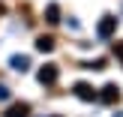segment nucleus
<instances>
[{
	"mask_svg": "<svg viewBox=\"0 0 123 117\" xmlns=\"http://www.w3.org/2000/svg\"><path fill=\"white\" fill-rule=\"evenodd\" d=\"M114 30H117V18H114V15H102L99 27H96L99 39H111V36H114Z\"/></svg>",
	"mask_w": 123,
	"mask_h": 117,
	"instance_id": "obj_1",
	"label": "nucleus"
},
{
	"mask_svg": "<svg viewBox=\"0 0 123 117\" xmlns=\"http://www.w3.org/2000/svg\"><path fill=\"white\" fill-rule=\"evenodd\" d=\"M99 102H105V105H114V102H120V87L117 84H105L102 87V93L96 96Z\"/></svg>",
	"mask_w": 123,
	"mask_h": 117,
	"instance_id": "obj_2",
	"label": "nucleus"
},
{
	"mask_svg": "<svg viewBox=\"0 0 123 117\" xmlns=\"http://www.w3.org/2000/svg\"><path fill=\"white\" fill-rule=\"evenodd\" d=\"M36 78H39V84H54V81L60 78V69H57L54 63H48V66H42V69H39V75H36Z\"/></svg>",
	"mask_w": 123,
	"mask_h": 117,
	"instance_id": "obj_3",
	"label": "nucleus"
},
{
	"mask_svg": "<svg viewBox=\"0 0 123 117\" xmlns=\"http://www.w3.org/2000/svg\"><path fill=\"white\" fill-rule=\"evenodd\" d=\"M75 96H78V99H84V102H93V99H96V96H99V93H96V90L90 87V84L78 81V84H75Z\"/></svg>",
	"mask_w": 123,
	"mask_h": 117,
	"instance_id": "obj_4",
	"label": "nucleus"
},
{
	"mask_svg": "<svg viewBox=\"0 0 123 117\" xmlns=\"http://www.w3.org/2000/svg\"><path fill=\"white\" fill-rule=\"evenodd\" d=\"M30 114V105L27 102H18V105H12L9 111H6V117H27Z\"/></svg>",
	"mask_w": 123,
	"mask_h": 117,
	"instance_id": "obj_5",
	"label": "nucleus"
},
{
	"mask_svg": "<svg viewBox=\"0 0 123 117\" xmlns=\"http://www.w3.org/2000/svg\"><path fill=\"white\" fill-rule=\"evenodd\" d=\"M9 63H12V69H18V72H27V69H30V60L24 57V54H15Z\"/></svg>",
	"mask_w": 123,
	"mask_h": 117,
	"instance_id": "obj_6",
	"label": "nucleus"
},
{
	"mask_svg": "<svg viewBox=\"0 0 123 117\" xmlns=\"http://www.w3.org/2000/svg\"><path fill=\"white\" fill-rule=\"evenodd\" d=\"M45 21H48V24H57V21H60V6H57V3H48V9H45Z\"/></svg>",
	"mask_w": 123,
	"mask_h": 117,
	"instance_id": "obj_7",
	"label": "nucleus"
},
{
	"mask_svg": "<svg viewBox=\"0 0 123 117\" xmlns=\"http://www.w3.org/2000/svg\"><path fill=\"white\" fill-rule=\"evenodd\" d=\"M51 48H54V39H51V36H39V39H36V51H51Z\"/></svg>",
	"mask_w": 123,
	"mask_h": 117,
	"instance_id": "obj_8",
	"label": "nucleus"
},
{
	"mask_svg": "<svg viewBox=\"0 0 123 117\" xmlns=\"http://www.w3.org/2000/svg\"><path fill=\"white\" fill-rule=\"evenodd\" d=\"M114 54H117V57L123 60V42H114Z\"/></svg>",
	"mask_w": 123,
	"mask_h": 117,
	"instance_id": "obj_9",
	"label": "nucleus"
},
{
	"mask_svg": "<svg viewBox=\"0 0 123 117\" xmlns=\"http://www.w3.org/2000/svg\"><path fill=\"white\" fill-rule=\"evenodd\" d=\"M3 99H9V90H6L3 84H0V102H3Z\"/></svg>",
	"mask_w": 123,
	"mask_h": 117,
	"instance_id": "obj_10",
	"label": "nucleus"
},
{
	"mask_svg": "<svg viewBox=\"0 0 123 117\" xmlns=\"http://www.w3.org/2000/svg\"><path fill=\"white\" fill-rule=\"evenodd\" d=\"M0 12H3V6H0Z\"/></svg>",
	"mask_w": 123,
	"mask_h": 117,
	"instance_id": "obj_11",
	"label": "nucleus"
},
{
	"mask_svg": "<svg viewBox=\"0 0 123 117\" xmlns=\"http://www.w3.org/2000/svg\"><path fill=\"white\" fill-rule=\"evenodd\" d=\"M117 117H123V114H117Z\"/></svg>",
	"mask_w": 123,
	"mask_h": 117,
	"instance_id": "obj_12",
	"label": "nucleus"
}]
</instances>
